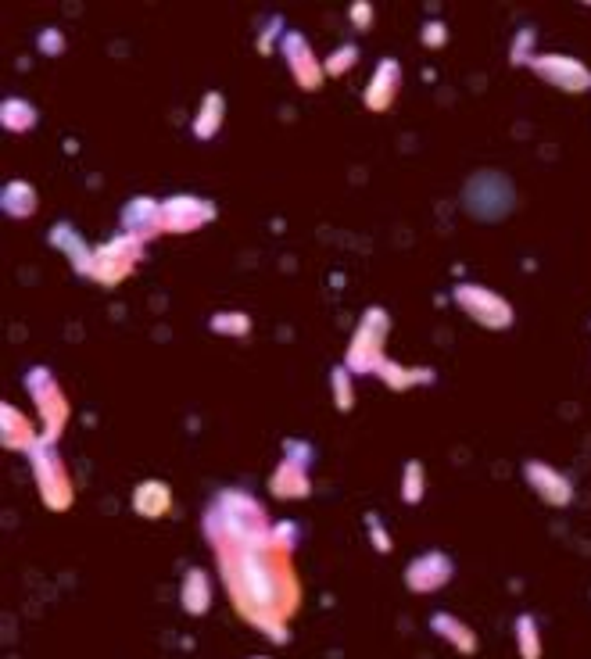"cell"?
I'll return each mask as SVG.
<instances>
[{"label": "cell", "instance_id": "obj_20", "mask_svg": "<svg viewBox=\"0 0 591 659\" xmlns=\"http://www.w3.org/2000/svg\"><path fill=\"white\" fill-rule=\"evenodd\" d=\"M373 377H380L387 387H394V391H405V387H416V384H430L434 380V369L427 366H402V362L394 359H380V366L373 369Z\"/></svg>", "mask_w": 591, "mask_h": 659}, {"label": "cell", "instance_id": "obj_3", "mask_svg": "<svg viewBox=\"0 0 591 659\" xmlns=\"http://www.w3.org/2000/svg\"><path fill=\"white\" fill-rule=\"evenodd\" d=\"M516 205V190L509 183L506 172L498 169H477L466 180L463 187V208L473 219H484V223H495V219H506Z\"/></svg>", "mask_w": 591, "mask_h": 659}, {"label": "cell", "instance_id": "obj_1", "mask_svg": "<svg viewBox=\"0 0 591 659\" xmlns=\"http://www.w3.org/2000/svg\"><path fill=\"white\" fill-rule=\"evenodd\" d=\"M233 606L255 627L283 642V620L298 609V581L283 552L273 545H248L219 552Z\"/></svg>", "mask_w": 591, "mask_h": 659}, {"label": "cell", "instance_id": "obj_11", "mask_svg": "<svg viewBox=\"0 0 591 659\" xmlns=\"http://www.w3.org/2000/svg\"><path fill=\"white\" fill-rule=\"evenodd\" d=\"M215 219V205L201 194H172L162 201L165 233H194Z\"/></svg>", "mask_w": 591, "mask_h": 659}, {"label": "cell", "instance_id": "obj_16", "mask_svg": "<svg viewBox=\"0 0 591 659\" xmlns=\"http://www.w3.org/2000/svg\"><path fill=\"white\" fill-rule=\"evenodd\" d=\"M523 477H527V484H531V488L552 505H566L570 498H574L570 480H566L559 470H552L549 463H541V459H531V463L523 466Z\"/></svg>", "mask_w": 591, "mask_h": 659}, {"label": "cell", "instance_id": "obj_14", "mask_svg": "<svg viewBox=\"0 0 591 659\" xmlns=\"http://www.w3.org/2000/svg\"><path fill=\"white\" fill-rule=\"evenodd\" d=\"M452 574H455L452 559H448L445 552L430 548V552H423V556H416L405 566V584H409V591H416V595H430V591L445 588V584L452 581Z\"/></svg>", "mask_w": 591, "mask_h": 659}, {"label": "cell", "instance_id": "obj_10", "mask_svg": "<svg viewBox=\"0 0 591 659\" xmlns=\"http://www.w3.org/2000/svg\"><path fill=\"white\" fill-rule=\"evenodd\" d=\"M527 65H531L545 83L559 86L566 94H584V90H591V69L584 61L570 58V54H531Z\"/></svg>", "mask_w": 591, "mask_h": 659}, {"label": "cell", "instance_id": "obj_12", "mask_svg": "<svg viewBox=\"0 0 591 659\" xmlns=\"http://www.w3.org/2000/svg\"><path fill=\"white\" fill-rule=\"evenodd\" d=\"M280 51L283 58H287V69H291V76L298 79L305 90H319L323 86V76H326V65L319 61V54L312 51V43L305 33H298V29H287L280 40Z\"/></svg>", "mask_w": 591, "mask_h": 659}, {"label": "cell", "instance_id": "obj_31", "mask_svg": "<svg viewBox=\"0 0 591 659\" xmlns=\"http://www.w3.org/2000/svg\"><path fill=\"white\" fill-rule=\"evenodd\" d=\"M298 538H301V531H298V523H291V520H280V523H273V531H269V545L276 548V552H294L298 548Z\"/></svg>", "mask_w": 591, "mask_h": 659}, {"label": "cell", "instance_id": "obj_35", "mask_svg": "<svg viewBox=\"0 0 591 659\" xmlns=\"http://www.w3.org/2000/svg\"><path fill=\"white\" fill-rule=\"evenodd\" d=\"M373 541H377L380 552H391V541H387V534H384V531H373Z\"/></svg>", "mask_w": 591, "mask_h": 659}, {"label": "cell", "instance_id": "obj_18", "mask_svg": "<svg viewBox=\"0 0 591 659\" xmlns=\"http://www.w3.org/2000/svg\"><path fill=\"white\" fill-rule=\"evenodd\" d=\"M51 244L58 251H65V258L72 262V269L83 276H90V266H94V248L79 237V230L72 223H54L51 230Z\"/></svg>", "mask_w": 591, "mask_h": 659}, {"label": "cell", "instance_id": "obj_21", "mask_svg": "<svg viewBox=\"0 0 591 659\" xmlns=\"http://www.w3.org/2000/svg\"><path fill=\"white\" fill-rule=\"evenodd\" d=\"M180 602L190 617L208 613V606H212V581H208V574L201 566L187 570V577H183V584H180Z\"/></svg>", "mask_w": 591, "mask_h": 659}, {"label": "cell", "instance_id": "obj_27", "mask_svg": "<svg viewBox=\"0 0 591 659\" xmlns=\"http://www.w3.org/2000/svg\"><path fill=\"white\" fill-rule=\"evenodd\" d=\"M330 387H334V402L341 412H352L355 405V387H352V369L344 366H334L330 369Z\"/></svg>", "mask_w": 591, "mask_h": 659}, {"label": "cell", "instance_id": "obj_7", "mask_svg": "<svg viewBox=\"0 0 591 659\" xmlns=\"http://www.w3.org/2000/svg\"><path fill=\"white\" fill-rule=\"evenodd\" d=\"M140 255H144V244L126 233H115L112 240H104L94 248V266H90V280H97L101 287H115V283L126 280L133 269H137Z\"/></svg>", "mask_w": 591, "mask_h": 659}, {"label": "cell", "instance_id": "obj_26", "mask_svg": "<svg viewBox=\"0 0 591 659\" xmlns=\"http://www.w3.org/2000/svg\"><path fill=\"white\" fill-rule=\"evenodd\" d=\"M208 326H212V334L244 337V334H251V316L248 312H215V316L208 319Z\"/></svg>", "mask_w": 591, "mask_h": 659}, {"label": "cell", "instance_id": "obj_28", "mask_svg": "<svg viewBox=\"0 0 591 659\" xmlns=\"http://www.w3.org/2000/svg\"><path fill=\"white\" fill-rule=\"evenodd\" d=\"M423 488H427V473H423L420 459H409L402 470V502L416 505L423 498Z\"/></svg>", "mask_w": 591, "mask_h": 659}, {"label": "cell", "instance_id": "obj_4", "mask_svg": "<svg viewBox=\"0 0 591 659\" xmlns=\"http://www.w3.org/2000/svg\"><path fill=\"white\" fill-rule=\"evenodd\" d=\"M387 330H391V316H387V309L369 305V309L362 312L359 326H355L352 341H348L344 366L352 369V373H366V377H373V369H377L380 359H384Z\"/></svg>", "mask_w": 591, "mask_h": 659}, {"label": "cell", "instance_id": "obj_24", "mask_svg": "<svg viewBox=\"0 0 591 659\" xmlns=\"http://www.w3.org/2000/svg\"><path fill=\"white\" fill-rule=\"evenodd\" d=\"M430 627H434V634H441L445 642H452L459 652H466V656L477 652V634H473V627L463 624L459 617H452V613H434V617H430Z\"/></svg>", "mask_w": 591, "mask_h": 659}, {"label": "cell", "instance_id": "obj_17", "mask_svg": "<svg viewBox=\"0 0 591 659\" xmlns=\"http://www.w3.org/2000/svg\"><path fill=\"white\" fill-rule=\"evenodd\" d=\"M0 427H4V434H0V441H4V448H15V452H33L36 445H40V430L29 423L26 412H18L15 405H0Z\"/></svg>", "mask_w": 591, "mask_h": 659}, {"label": "cell", "instance_id": "obj_13", "mask_svg": "<svg viewBox=\"0 0 591 659\" xmlns=\"http://www.w3.org/2000/svg\"><path fill=\"white\" fill-rule=\"evenodd\" d=\"M119 233H126V237L140 240V244H147V240H155L165 233V223H162V201L158 197H147V194H137L129 197L126 208H122L119 215Z\"/></svg>", "mask_w": 591, "mask_h": 659}, {"label": "cell", "instance_id": "obj_23", "mask_svg": "<svg viewBox=\"0 0 591 659\" xmlns=\"http://www.w3.org/2000/svg\"><path fill=\"white\" fill-rule=\"evenodd\" d=\"M0 208H4L11 219H29V215L40 208V194H36L33 183L11 180V183H4V190H0Z\"/></svg>", "mask_w": 591, "mask_h": 659}, {"label": "cell", "instance_id": "obj_2", "mask_svg": "<svg viewBox=\"0 0 591 659\" xmlns=\"http://www.w3.org/2000/svg\"><path fill=\"white\" fill-rule=\"evenodd\" d=\"M201 527H205V534L215 541L219 552H226V548L269 545V531H273L266 505L258 502L255 495L237 488H226L212 498Z\"/></svg>", "mask_w": 591, "mask_h": 659}, {"label": "cell", "instance_id": "obj_19", "mask_svg": "<svg viewBox=\"0 0 591 659\" xmlns=\"http://www.w3.org/2000/svg\"><path fill=\"white\" fill-rule=\"evenodd\" d=\"M133 509H137L144 520H162L172 509V488L158 477L140 480L137 488H133Z\"/></svg>", "mask_w": 591, "mask_h": 659}, {"label": "cell", "instance_id": "obj_29", "mask_svg": "<svg viewBox=\"0 0 591 659\" xmlns=\"http://www.w3.org/2000/svg\"><path fill=\"white\" fill-rule=\"evenodd\" d=\"M516 645H520L523 659H538L541 656V638H538V627H534V617L516 620Z\"/></svg>", "mask_w": 591, "mask_h": 659}, {"label": "cell", "instance_id": "obj_8", "mask_svg": "<svg viewBox=\"0 0 591 659\" xmlns=\"http://www.w3.org/2000/svg\"><path fill=\"white\" fill-rule=\"evenodd\" d=\"M452 298L473 323L488 326V330H506V326H513V305H509L502 294L491 291V287H484V283H455Z\"/></svg>", "mask_w": 591, "mask_h": 659}, {"label": "cell", "instance_id": "obj_25", "mask_svg": "<svg viewBox=\"0 0 591 659\" xmlns=\"http://www.w3.org/2000/svg\"><path fill=\"white\" fill-rule=\"evenodd\" d=\"M0 122H4V129H11V133H29V129L40 122V112H36L26 97H4V101H0Z\"/></svg>", "mask_w": 591, "mask_h": 659}, {"label": "cell", "instance_id": "obj_36", "mask_svg": "<svg viewBox=\"0 0 591 659\" xmlns=\"http://www.w3.org/2000/svg\"><path fill=\"white\" fill-rule=\"evenodd\" d=\"M248 659H269V656H248Z\"/></svg>", "mask_w": 591, "mask_h": 659}, {"label": "cell", "instance_id": "obj_5", "mask_svg": "<svg viewBox=\"0 0 591 659\" xmlns=\"http://www.w3.org/2000/svg\"><path fill=\"white\" fill-rule=\"evenodd\" d=\"M26 391L33 394L36 412H40V434L43 441H54L58 445L61 430L69 423V398L58 387L54 373L47 366H33L26 373Z\"/></svg>", "mask_w": 591, "mask_h": 659}, {"label": "cell", "instance_id": "obj_34", "mask_svg": "<svg viewBox=\"0 0 591 659\" xmlns=\"http://www.w3.org/2000/svg\"><path fill=\"white\" fill-rule=\"evenodd\" d=\"M40 47H43V51H51V54H54V51H61L65 43H61V36L54 33V29H47V33L40 36Z\"/></svg>", "mask_w": 591, "mask_h": 659}, {"label": "cell", "instance_id": "obj_22", "mask_svg": "<svg viewBox=\"0 0 591 659\" xmlns=\"http://www.w3.org/2000/svg\"><path fill=\"white\" fill-rule=\"evenodd\" d=\"M223 119H226V97L219 90H208L197 104V115H194V137L197 140H212L219 129H223Z\"/></svg>", "mask_w": 591, "mask_h": 659}, {"label": "cell", "instance_id": "obj_32", "mask_svg": "<svg viewBox=\"0 0 591 659\" xmlns=\"http://www.w3.org/2000/svg\"><path fill=\"white\" fill-rule=\"evenodd\" d=\"M445 40H448V26L441 18H430L427 26H423V43H427V47H441Z\"/></svg>", "mask_w": 591, "mask_h": 659}, {"label": "cell", "instance_id": "obj_33", "mask_svg": "<svg viewBox=\"0 0 591 659\" xmlns=\"http://www.w3.org/2000/svg\"><path fill=\"white\" fill-rule=\"evenodd\" d=\"M348 15H352V22H359V26L366 29L369 18H373V8H369L366 0H362V4H352V8H348Z\"/></svg>", "mask_w": 591, "mask_h": 659}, {"label": "cell", "instance_id": "obj_6", "mask_svg": "<svg viewBox=\"0 0 591 659\" xmlns=\"http://www.w3.org/2000/svg\"><path fill=\"white\" fill-rule=\"evenodd\" d=\"M29 459H33V473H36V484H40L43 502L51 505V509H58V513L61 509H69L76 491H72L69 466H65V459L58 455V445L40 437V445L29 452Z\"/></svg>", "mask_w": 591, "mask_h": 659}, {"label": "cell", "instance_id": "obj_9", "mask_svg": "<svg viewBox=\"0 0 591 659\" xmlns=\"http://www.w3.org/2000/svg\"><path fill=\"white\" fill-rule=\"evenodd\" d=\"M309 463H312V445L305 441H283V459L269 477V488L276 498H305L312 491L309 480Z\"/></svg>", "mask_w": 591, "mask_h": 659}, {"label": "cell", "instance_id": "obj_15", "mask_svg": "<svg viewBox=\"0 0 591 659\" xmlns=\"http://www.w3.org/2000/svg\"><path fill=\"white\" fill-rule=\"evenodd\" d=\"M398 86H402V65L394 58H380V65L366 83V94H362L369 112H387L398 97Z\"/></svg>", "mask_w": 591, "mask_h": 659}, {"label": "cell", "instance_id": "obj_30", "mask_svg": "<svg viewBox=\"0 0 591 659\" xmlns=\"http://www.w3.org/2000/svg\"><path fill=\"white\" fill-rule=\"evenodd\" d=\"M355 61H359V47H355V43H341V47H334V54H330V58H323L326 76H344V72L352 69Z\"/></svg>", "mask_w": 591, "mask_h": 659}]
</instances>
